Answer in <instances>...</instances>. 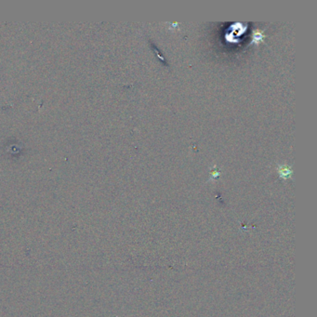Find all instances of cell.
I'll return each mask as SVG.
<instances>
[{
    "instance_id": "obj_1",
    "label": "cell",
    "mask_w": 317,
    "mask_h": 317,
    "mask_svg": "<svg viewBox=\"0 0 317 317\" xmlns=\"http://www.w3.org/2000/svg\"><path fill=\"white\" fill-rule=\"evenodd\" d=\"M278 173H279V176L281 177L284 180H286V179L290 178L291 174H292V171H291L290 167L285 165V166H280L278 168Z\"/></svg>"
},
{
    "instance_id": "obj_2",
    "label": "cell",
    "mask_w": 317,
    "mask_h": 317,
    "mask_svg": "<svg viewBox=\"0 0 317 317\" xmlns=\"http://www.w3.org/2000/svg\"><path fill=\"white\" fill-rule=\"evenodd\" d=\"M262 40H263V35L261 34V32L258 31V30L254 31V33H253L252 43L258 44L259 42H261Z\"/></svg>"
}]
</instances>
